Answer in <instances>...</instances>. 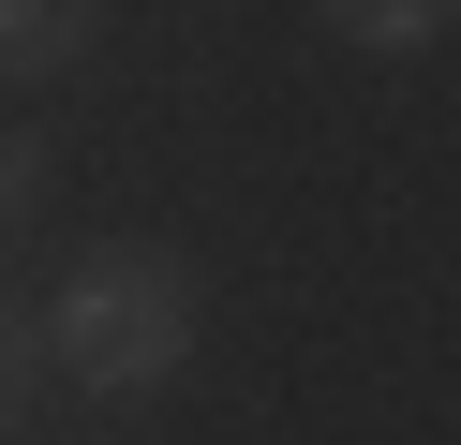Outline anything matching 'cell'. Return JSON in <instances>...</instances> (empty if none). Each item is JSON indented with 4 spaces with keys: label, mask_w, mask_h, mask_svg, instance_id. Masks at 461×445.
I'll list each match as a JSON object with an SVG mask.
<instances>
[{
    "label": "cell",
    "mask_w": 461,
    "mask_h": 445,
    "mask_svg": "<svg viewBox=\"0 0 461 445\" xmlns=\"http://www.w3.org/2000/svg\"><path fill=\"white\" fill-rule=\"evenodd\" d=\"M194 342H209V282L179 267V237H75L15 312V371H60L75 401H164Z\"/></svg>",
    "instance_id": "1"
},
{
    "label": "cell",
    "mask_w": 461,
    "mask_h": 445,
    "mask_svg": "<svg viewBox=\"0 0 461 445\" xmlns=\"http://www.w3.org/2000/svg\"><path fill=\"white\" fill-rule=\"evenodd\" d=\"M90 59H104L90 0H0V75L15 89H60V75H90Z\"/></svg>",
    "instance_id": "2"
},
{
    "label": "cell",
    "mask_w": 461,
    "mask_h": 445,
    "mask_svg": "<svg viewBox=\"0 0 461 445\" xmlns=\"http://www.w3.org/2000/svg\"><path fill=\"white\" fill-rule=\"evenodd\" d=\"M328 45H357V59H431V45H447V0H328Z\"/></svg>",
    "instance_id": "3"
},
{
    "label": "cell",
    "mask_w": 461,
    "mask_h": 445,
    "mask_svg": "<svg viewBox=\"0 0 461 445\" xmlns=\"http://www.w3.org/2000/svg\"><path fill=\"white\" fill-rule=\"evenodd\" d=\"M45 193H60V164H45V134H15V148H0V223L31 237V223H45Z\"/></svg>",
    "instance_id": "4"
}]
</instances>
